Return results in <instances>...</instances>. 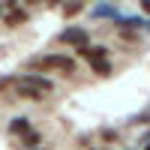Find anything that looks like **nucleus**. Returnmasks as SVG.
<instances>
[{
    "mask_svg": "<svg viewBox=\"0 0 150 150\" xmlns=\"http://www.w3.org/2000/svg\"><path fill=\"white\" fill-rule=\"evenodd\" d=\"M33 69H60V72H75V60L69 54H45L33 63Z\"/></svg>",
    "mask_w": 150,
    "mask_h": 150,
    "instance_id": "f257e3e1",
    "label": "nucleus"
},
{
    "mask_svg": "<svg viewBox=\"0 0 150 150\" xmlns=\"http://www.w3.org/2000/svg\"><path fill=\"white\" fill-rule=\"evenodd\" d=\"M87 30H81V27H66L63 33H60V42H69V45H78V48H87Z\"/></svg>",
    "mask_w": 150,
    "mask_h": 150,
    "instance_id": "f03ea898",
    "label": "nucleus"
},
{
    "mask_svg": "<svg viewBox=\"0 0 150 150\" xmlns=\"http://www.w3.org/2000/svg\"><path fill=\"white\" fill-rule=\"evenodd\" d=\"M21 81H24V84H33V87H39V93H48V90H54V81H51V78H42V75H24Z\"/></svg>",
    "mask_w": 150,
    "mask_h": 150,
    "instance_id": "7ed1b4c3",
    "label": "nucleus"
},
{
    "mask_svg": "<svg viewBox=\"0 0 150 150\" xmlns=\"http://www.w3.org/2000/svg\"><path fill=\"white\" fill-rule=\"evenodd\" d=\"M90 69H93L96 75H102V78L111 75V63H108L105 57H90Z\"/></svg>",
    "mask_w": 150,
    "mask_h": 150,
    "instance_id": "20e7f679",
    "label": "nucleus"
},
{
    "mask_svg": "<svg viewBox=\"0 0 150 150\" xmlns=\"http://www.w3.org/2000/svg\"><path fill=\"white\" fill-rule=\"evenodd\" d=\"M117 15H120L117 6H111V3H99L93 9V18H117Z\"/></svg>",
    "mask_w": 150,
    "mask_h": 150,
    "instance_id": "39448f33",
    "label": "nucleus"
},
{
    "mask_svg": "<svg viewBox=\"0 0 150 150\" xmlns=\"http://www.w3.org/2000/svg\"><path fill=\"white\" fill-rule=\"evenodd\" d=\"M30 15H27V9H12L9 12V18H6V24H12V27H15V24H24Z\"/></svg>",
    "mask_w": 150,
    "mask_h": 150,
    "instance_id": "423d86ee",
    "label": "nucleus"
},
{
    "mask_svg": "<svg viewBox=\"0 0 150 150\" xmlns=\"http://www.w3.org/2000/svg\"><path fill=\"white\" fill-rule=\"evenodd\" d=\"M21 138H24V144H27V147H33V144H39V141H42V135L36 132V129H27Z\"/></svg>",
    "mask_w": 150,
    "mask_h": 150,
    "instance_id": "0eeeda50",
    "label": "nucleus"
},
{
    "mask_svg": "<svg viewBox=\"0 0 150 150\" xmlns=\"http://www.w3.org/2000/svg\"><path fill=\"white\" fill-rule=\"evenodd\" d=\"M27 129H30V126H27V120H24V117H15V120L9 123V132H21V135H24Z\"/></svg>",
    "mask_w": 150,
    "mask_h": 150,
    "instance_id": "6e6552de",
    "label": "nucleus"
},
{
    "mask_svg": "<svg viewBox=\"0 0 150 150\" xmlns=\"http://www.w3.org/2000/svg\"><path fill=\"white\" fill-rule=\"evenodd\" d=\"M78 12H81V0H69V3L63 6V15H69V18L78 15Z\"/></svg>",
    "mask_w": 150,
    "mask_h": 150,
    "instance_id": "1a4fd4ad",
    "label": "nucleus"
},
{
    "mask_svg": "<svg viewBox=\"0 0 150 150\" xmlns=\"http://www.w3.org/2000/svg\"><path fill=\"white\" fill-rule=\"evenodd\" d=\"M120 135L114 132V129H102V141H117Z\"/></svg>",
    "mask_w": 150,
    "mask_h": 150,
    "instance_id": "9d476101",
    "label": "nucleus"
},
{
    "mask_svg": "<svg viewBox=\"0 0 150 150\" xmlns=\"http://www.w3.org/2000/svg\"><path fill=\"white\" fill-rule=\"evenodd\" d=\"M141 6H144V9H147V12H150V0H141Z\"/></svg>",
    "mask_w": 150,
    "mask_h": 150,
    "instance_id": "9b49d317",
    "label": "nucleus"
},
{
    "mask_svg": "<svg viewBox=\"0 0 150 150\" xmlns=\"http://www.w3.org/2000/svg\"><path fill=\"white\" fill-rule=\"evenodd\" d=\"M45 3H57V0H45Z\"/></svg>",
    "mask_w": 150,
    "mask_h": 150,
    "instance_id": "f8f14e48",
    "label": "nucleus"
},
{
    "mask_svg": "<svg viewBox=\"0 0 150 150\" xmlns=\"http://www.w3.org/2000/svg\"><path fill=\"white\" fill-rule=\"evenodd\" d=\"M144 150H150V144H147V147H144Z\"/></svg>",
    "mask_w": 150,
    "mask_h": 150,
    "instance_id": "ddd939ff",
    "label": "nucleus"
}]
</instances>
